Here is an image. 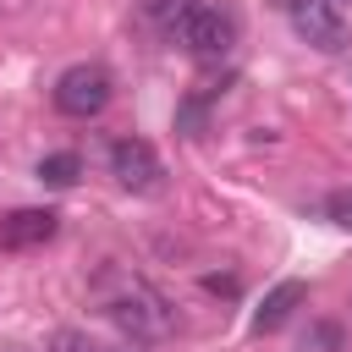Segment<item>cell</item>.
I'll use <instances>...</instances> for the list:
<instances>
[{
    "instance_id": "6da1fadb",
    "label": "cell",
    "mask_w": 352,
    "mask_h": 352,
    "mask_svg": "<svg viewBox=\"0 0 352 352\" xmlns=\"http://www.w3.org/2000/svg\"><path fill=\"white\" fill-rule=\"evenodd\" d=\"M104 314L132 336V341H154V336H170L176 330V308L165 302V292H154L148 280L138 275H116L104 286Z\"/></svg>"
},
{
    "instance_id": "9c48e42d",
    "label": "cell",
    "mask_w": 352,
    "mask_h": 352,
    "mask_svg": "<svg viewBox=\"0 0 352 352\" xmlns=\"http://www.w3.org/2000/svg\"><path fill=\"white\" fill-rule=\"evenodd\" d=\"M77 176H82V160H77L72 148H60V154H44V160H38V182H44V187H72Z\"/></svg>"
},
{
    "instance_id": "52a82bcc",
    "label": "cell",
    "mask_w": 352,
    "mask_h": 352,
    "mask_svg": "<svg viewBox=\"0 0 352 352\" xmlns=\"http://www.w3.org/2000/svg\"><path fill=\"white\" fill-rule=\"evenodd\" d=\"M297 302H308V286H302V280H280V286L264 297V308L253 314V330H258V336L280 330V324L292 319V308H297Z\"/></svg>"
},
{
    "instance_id": "8fae6325",
    "label": "cell",
    "mask_w": 352,
    "mask_h": 352,
    "mask_svg": "<svg viewBox=\"0 0 352 352\" xmlns=\"http://www.w3.org/2000/svg\"><path fill=\"white\" fill-rule=\"evenodd\" d=\"M324 214H330L336 226H346V231H352V187H336V192L324 198Z\"/></svg>"
},
{
    "instance_id": "277c9868",
    "label": "cell",
    "mask_w": 352,
    "mask_h": 352,
    "mask_svg": "<svg viewBox=\"0 0 352 352\" xmlns=\"http://www.w3.org/2000/svg\"><path fill=\"white\" fill-rule=\"evenodd\" d=\"M110 176L126 192H160L165 187V165H160V154L143 138H116L110 143Z\"/></svg>"
},
{
    "instance_id": "30bf717a",
    "label": "cell",
    "mask_w": 352,
    "mask_h": 352,
    "mask_svg": "<svg viewBox=\"0 0 352 352\" xmlns=\"http://www.w3.org/2000/svg\"><path fill=\"white\" fill-rule=\"evenodd\" d=\"M297 352H341V324H330V319L308 324L302 341H297Z\"/></svg>"
},
{
    "instance_id": "3957f363",
    "label": "cell",
    "mask_w": 352,
    "mask_h": 352,
    "mask_svg": "<svg viewBox=\"0 0 352 352\" xmlns=\"http://www.w3.org/2000/svg\"><path fill=\"white\" fill-rule=\"evenodd\" d=\"M110 72L99 66V60H82V66H66L60 77H55V110L60 116H72V121H88V116H99L104 104H110Z\"/></svg>"
},
{
    "instance_id": "8992f818",
    "label": "cell",
    "mask_w": 352,
    "mask_h": 352,
    "mask_svg": "<svg viewBox=\"0 0 352 352\" xmlns=\"http://www.w3.org/2000/svg\"><path fill=\"white\" fill-rule=\"evenodd\" d=\"M55 231H60V214L55 209H11V214H0V248L6 253L44 248Z\"/></svg>"
},
{
    "instance_id": "ba28073f",
    "label": "cell",
    "mask_w": 352,
    "mask_h": 352,
    "mask_svg": "<svg viewBox=\"0 0 352 352\" xmlns=\"http://www.w3.org/2000/svg\"><path fill=\"white\" fill-rule=\"evenodd\" d=\"M198 6H204V0H138L143 22H148V28H160L165 38H170V33H176V28H182V22H187Z\"/></svg>"
},
{
    "instance_id": "5b68a950",
    "label": "cell",
    "mask_w": 352,
    "mask_h": 352,
    "mask_svg": "<svg viewBox=\"0 0 352 352\" xmlns=\"http://www.w3.org/2000/svg\"><path fill=\"white\" fill-rule=\"evenodd\" d=\"M286 16L314 50H341L346 44V22L330 0H286Z\"/></svg>"
},
{
    "instance_id": "4fadbf2b",
    "label": "cell",
    "mask_w": 352,
    "mask_h": 352,
    "mask_svg": "<svg viewBox=\"0 0 352 352\" xmlns=\"http://www.w3.org/2000/svg\"><path fill=\"white\" fill-rule=\"evenodd\" d=\"M330 6H336V11H341V6H346V0H330Z\"/></svg>"
},
{
    "instance_id": "7a4b0ae2",
    "label": "cell",
    "mask_w": 352,
    "mask_h": 352,
    "mask_svg": "<svg viewBox=\"0 0 352 352\" xmlns=\"http://www.w3.org/2000/svg\"><path fill=\"white\" fill-rule=\"evenodd\" d=\"M170 38H176L198 66H220V60H231V50H236V22H231V11H220V6H198Z\"/></svg>"
},
{
    "instance_id": "7c38bea8",
    "label": "cell",
    "mask_w": 352,
    "mask_h": 352,
    "mask_svg": "<svg viewBox=\"0 0 352 352\" xmlns=\"http://www.w3.org/2000/svg\"><path fill=\"white\" fill-rule=\"evenodd\" d=\"M50 352H94V346H88V336H77V330H55V336H50Z\"/></svg>"
}]
</instances>
